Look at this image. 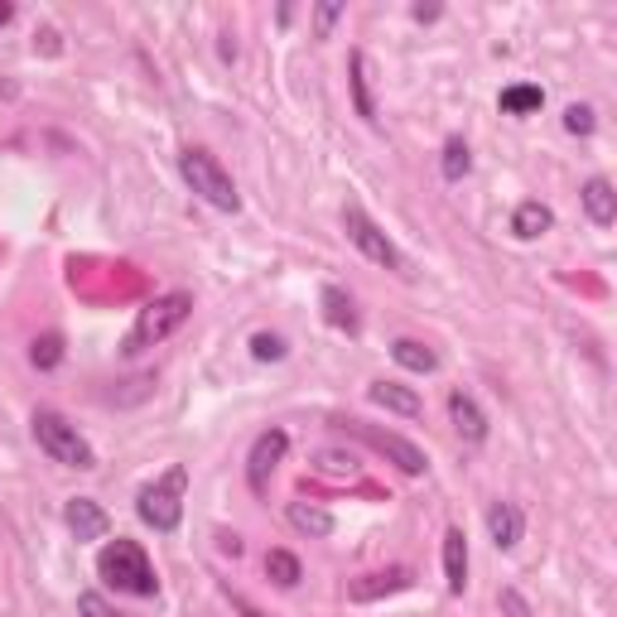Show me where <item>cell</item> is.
I'll use <instances>...</instances> for the list:
<instances>
[{"instance_id": "25", "label": "cell", "mask_w": 617, "mask_h": 617, "mask_svg": "<svg viewBox=\"0 0 617 617\" xmlns=\"http://www.w3.org/2000/svg\"><path fill=\"white\" fill-rule=\"evenodd\" d=\"M285 352H290V347H285L281 333H256V337H252V358H256V362H281Z\"/></svg>"}, {"instance_id": "21", "label": "cell", "mask_w": 617, "mask_h": 617, "mask_svg": "<svg viewBox=\"0 0 617 617\" xmlns=\"http://www.w3.org/2000/svg\"><path fill=\"white\" fill-rule=\"evenodd\" d=\"M507 116H531L546 107V92H540L536 82H517V87H502V101H497Z\"/></svg>"}, {"instance_id": "10", "label": "cell", "mask_w": 617, "mask_h": 617, "mask_svg": "<svg viewBox=\"0 0 617 617\" xmlns=\"http://www.w3.org/2000/svg\"><path fill=\"white\" fill-rule=\"evenodd\" d=\"M63 521L78 540H107L111 536V517L92 502V497H72V502L63 507Z\"/></svg>"}, {"instance_id": "12", "label": "cell", "mask_w": 617, "mask_h": 617, "mask_svg": "<svg viewBox=\"0 0 617 617\" xmlns=\"http://www.w3.org/2000/svg\"><path fill=\"white\" fill-rule=\"evenodd\" d=\"M488 531H492V546L497 550H517L521 536H526V517L517 502H492L488 507Z\"/></svg>"}, {"instance_id": "2", "label": "cell", "mask_w": 617, "mask_h": 617, "mask_svg": "<svg viewBox=\"0 0 617 617\" xmlns=\"http://www.w3.org/2000/svg\"><path fill=\"white\" fill-rule=\"evenodd\" d=\"M35 439H39V449L49 453L53 463H63V468H78V473H92L97 468V449L87 444V439L78 434V424H68L58 410H35Z\"/></svg>"}, {"instance_id": "23", "label": "cell", "mask_w": 617, "mask_h": 617, "mask_svg": "<svg viewBox=\"0 0 617 617\" xmlns=\"http://www.w3.org/2000/svg\"><path fill=\"white\" fill-rule=\"evenodd\" d=\"M266 579H271V584H281V589H295V584L304 579L300 555H290V550H271V555H266Z\"/></svg>"}, {"instance_id": "5", "label": "cell", "mask_w": 617, "mask_h": 617, "mask_svg": "<svg viewBox=\"0 0 617 617\" xmlns=\"http://www.w3.org/2000/svg\"><path fill=\"white\" fill-rule=\"evenodd\" d=\"M184 488H188V468L184 463H174L165 478H155L150 488H140V497H136L140 521L150 526V531H159V536L179 531V521H184Z\"/></svg>"}, {"instance_id": "9", "label": "cell", "mask_w": 617, "mask_h": 617, "mask_svg": "<svg viewBox=\"0 0 617 617\" xmlns=\"http://www.w3.org/2000/svg\"><path fill=\"white\" fill-rule=\"evenodd\" d=\"M415 584V569L395 565V569H381V575H362L347 584V598L352 604H376V598H391V594H405Z\"/></svg>"}, {"instance_id": "1", "label": "cell", "mask_w": 617, "mask_h": 617, "mask_svg": "<svg viewBox=\"0 0 617 617\" xmlns=\"http://www.w3.org/2000/svg\"><path fill=\"white\" fill-rule=\"evenodd\" d=\"M97 575L107 579L116 594H130V598H155L159 594L155 565L136 540H111V546L97 555Z\"/></svg>"}, {"instance_id": "18", "label": "cell", "mask_w": 617, "mask_h": 617, "mask_svg": "<svg viewBox=\"0 0 617 617\" xmlns=\"http://www.w3.org/2000/svg\"><path fill=\"white\" fill-rule=\"evenodd\" d=\"M285 517H290V526H295L300 536H314V540L333 536V511H323V507H314V502H290Z\"/></svg>"}, {"instance_id": "28", "label": "cell", "mask_w": 617, "mask_h": 617, "mask_svg": "<svg viewBox=\"0 0 617 617\" xmlns=\"http://www.w3.org/2000/svg\"><path fill=\"white\" fill-rule=\"evenodd\" d=\"M78 613H82V617H121L101 594H82V598H78Z\"/></svg>"}, {"instance_id": "13", "label": "cell", "mask_w": 617, "mask_h": 617, "mask_svg": "<svg viewBox=\"0 0 617 617\" xmlns=\"http://www.w3.org/2000/svg\"><path fill=\"white\" fill-rule=\"evenodd\" d=\"M366 395H372V405L395 410V415H405V420H420L424 415V401L410 386H401V381H372Z\"/></svg>"}, {"instance_id": "8", "label": "cell", "mask_w": 617, "mask_h": 617, "mask_svg": "<svg viewBox=\"0 0 617 617\" xmlns=\"http://www.w3.org/2000/svg\"><path fill=\"white\" fill-rule=\"evenodd\" d=\"M285 449H290V434L285 430H266L252 444V453H246V482H252L256 497H266L271 488V473L285 463Z\"/></svg>"}, {"instance_id": "33", "label": "cell", "mask_w": 617, "mask_h": 617, "mask_svg": "<svg viewBox=\"0 0 617 617\" xmlns=\"http://www.w3.org/2000/svg\"><path fill=\"white\" fill-rule=\"evenodd\" d=\"M217 546H223L227 555H242V540L237 536H217Z\"/></svg>"}, {"instance_id": "4", "label": "cell", "mask_w": 617, "mask_h": 617, "mask_svg": "<svg viewBox=\"0 0 617 617\" xmlns=\"http://www.w3.org/2000/svg\"><path fill=\"white\" fill-rule=\"evenodd\" d=\"M179 174H184V184L194 188L203 203H208V208H217V213H237L242 208L237 184H232V174L217 165V155L198 150V145H188V150L179 155Z\"/></svg>"}, {"instance_id": "17", "label": "cell", "mask_w": 617, "mask_h": 617, "mask_svg": "<svg viewBox=\"0 0 617 617\" xmlns=\"http://www.w3.org/2000/svg\"><path fill=\"white\" fill-rule=\"evenodd\" d=\"M391 358H395V366H405V372H415V376L439 372L434 347H424L420 337H395V343H391Z\"/></svg>"}, {"instance_id": "14", "label": "cell", "mask_w": 617, "mask_h": 617, "mask_svg": "<svg viewBox=\"0 0 617 617\" xmlns=\"http://www.w3.org/2000/svg\"><path fill=\"white\" fill-rule=\"evenodd\" d=\"M444 579H449L453 598L468 589V536L459 531V526H449V531H444Z\"/></svg>"}, {"instance_id": "29", "label": "cell", "mask_w": 617, "mask_h": 617, "mask_svg": "<svg viewBox=\"0 0 617 617\" xmlns=\"http://www.w3.org/2000/svg\"><path fill=\"white\" fill-rule=\"evenodd\" d=\"M319 468H323V473H333V478H343V473H352V459H347V453H337V449H323Z\"/></svg>"}, {"instance_id": "32", "label": "cell", "mask_w": 617, "mask_h": 617, "mask_svg": "<svg viewBox=\"0 0 617 617\" xmlns=\"http://www.w3.org/2000/svg\"><path fill=\"white\" fill-rule=\"evenodd\" d=\"M415 20H420V25H430V20H439V6H415Z\"/></svg>"}, {"instance_id": "11", "label": "cell", "mask_w": 617, "mask_h": 617, "mask_svg": "<svg viewBox=\"0 0 617 617\" xmlns=\"http://www.w3.org/2000/svg\"><path fill=\"white\" fill-rule=\"evenodd\" d=\"M449 420L468 444H482V439H488V415H482V405L468 391H449Z\"/></svg>"}, {"instance_id": "30", "label": "cell", "mask_w": 617, "mask_h": 617, "mask_svg": "<svg viewBox=\"0 0 617 617\" xmlns=\"http://www.w3.org/2000/svg\"><path fill=\"white\" fill-rule=\"evenodd\" d=\"M502 604H507L511 617H531V613H526V604H521V594H517V589H502Z\"/></svg>"}, {"instance_id": "15", "label": "cell", "mask_w": 617, "mask_h": 617, "mask_svg": "<svg viewBox=\"0 0 617 617\" xmlns=\"http://www.w3.org/2000/svg\"><path fill=\"white\" fill-rule=\"evenodd\" d=\"M347 87H352V107H358V116L366 126H376V101H372V82H366V53L352 49L347 58Z\"/></svg>"}, {"instance_id": "19", "label": "cell", "mask_w": 617, "mask_h": 617, "mask_svg": "<svg viewBox=\"0 0 617 617\" xmlns=\"http://www.w3.org/2000/svg\"><path fill=\"white\" fill-rule=\"evenodd\" d=\"M550 227H555V213L546 208V203H521V208L511 213V232H517L521 242H536V237H546Z\"/></svg>"}, {"instance_id": "34", "label": "cell", "mask_w": 617, "mask_h": 617, "mask_svg": "<svg viewBox=\"0 0 617 617\" xmlns=\"http://www.w3.org/2000/svg\"><path fill=\"white\" fill-rule=\"evenodd\" d=\"M14 20V6H6V0H0V25H10Z\"/></svg>"}, {"instance_id": "16", "label": "cell", "mask_w": 617, "mask_h": 617, "mask_svg": "<svg viewBox=\"0 0 617 617\" xmlns=\"http://www.w3.org/2000/svg\"><path fill=\"white\" fill-rule=\"evenodd\" d=\"M579 198H584V213H589L594 227H613L617 223V194H613L608 179H589Z\"/></svg>"}, {"instance_id": "24", "label": "cell", "mask_w": 617, "mask_h": 617, "mask_svg": "<svg viewBox=\"0 0 617 617\" xmlns=\"http://www.w3.org/2000/svg\"><path fill=\"white\" fill-rule=\"evenodd\" d=\"M29 362H35L39 372H53V366L63 362V337H58V333L35 337V347H29Z\"/></svg>"}, {"instance_id": "26", "label": "cell", "mask_w": 617, "mask_h": 617, "mask_svg": "<svg viewBox=\"0 0 617 617\" xmlns=\"http://www.w3.org/2000/svg\"><path fill=\"white\" fill-rule=\"evenodd\" d=\"M594 126H598L594 107H579V101H575V107L565 111V130H569V136H594Z\"/></svg>"}, {"instance_id": "6", "label": "cell", "mask_w": 617, "mask_h": 617, "mask_svg": "<svg viewBox=\"0 0 617 617\" xmlns=\"http://www.w3.org/2000/svg\"><path fill=\"white\" fill-rule=\"evenodd\" d=\"M333 424H337V430H347L352 439H362V444H372V449L381 453V459H391L405 478H424V468H430L424 449H420V444H410V439H401V434L376 430V424H366V420H333Z\"/></svg>"}, {"instance_id": "27", "label": "cell", "mask_w": 617, "mask_h": 617, "mask_svg": "<svg viewBox=\"0 0 617 617\" xmlns=\"http://www.w3.org/2000/svg\"><path fill=\"white\" fill-rule=\"evenodd\" d=\"M343 20V6H337V0H329V6H319L314 10V39H329V29Z\"/></svg>"}, {"instance_id": "22", "label": "cell", "mask_w": 617, "mask_h": 617, "mask_svg": "<svg viewBox=\"0 0 617 617\" xmlns=\"http://www.w3.org/2000/svg\"><path fill=\"white\" fill-rule=\"evenodd\" d=\"M468 169H473V150H468V140L449 136L444 140V159H439V174H444L449 184H459V179H468Z\"/></svg>"}, {"instance_id": "31", "label": "cell", "mask_w": 617, "mask_h": 617, "mask_svg": "<svg viewBox=\"0 0 617 617\" xmlns=\"http://www.w3.org/2000/svg\"><path fill=\"white\" fill-rule=\"evenodd\" d=\"M232 608H237L242 617H271V613H261L256 604H246V598H242V594H232Z\"/></svg>"}, {"instance_id": "3", "label": "cell", "mask_w": 617, "mask_h": 617, "mask_svg": "<svg viewBox=\"0 0 617 617\" xmlns=\"http://www.w3.org/2000/svg\"><path fill=\"white\" fill-rule=\"evenodd\" d=\"M188 314H194V295L188 290H174V295H159L155 304H145L140 308V319H136V329H130V337H126V358H136V352H145V347H155V343H165L169 333H179L184 323H188Z\"/></svg>"}, {"instance_id": "20", "label": "cell", "mask_w": 617, "mask_h": 617, "mask_svg": "<svg viewBox=\"0 0 617 617\" xmlns=\"http://www.w3.org/2000/svg\"><path fill=\"white\" fill-rule=\"evenodd\" d=\"M323 319H329L333 329H343V333H358V308H352L347 290L323 285Z\"/></svg>"}, {"instance_id": "7", "label": "cell", "mask_w": 617, "mask_h": 617, "mask_svg": "<svg viewBox=\"0 0 617 617\" xmlns=\"http://www.w3.org/2000/svg\"><path fill=\"white\" fill-rule=\"evenodd\" d=\"M343 232H347V242L358 246L366 261H372V266H386V271H395V275H405V256L395 252V242L358 208V203H347V208H343Z\"/></svg>"}]
</instances>
